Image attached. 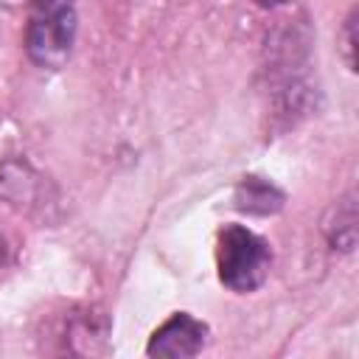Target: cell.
Returning a JSON list of instances; mask_svg holds the SVG:
<instances>
[{"mask_svg": "<svg viewBox=\"0 0 359 359\" xmlns=\"http://www.w3.org/2000/svg\"><path fill=\"white\" fill-rule=\"evenodd\" d=\"M76 42V0H31L25 22V53L36 67L59 70Z\"/></svg>", "mask_w": 359, "mask_h": 359, "instance_id": "obj_1", "label": "cell"}, {"mask_svg": "<svg viewBox=\"0 0 359 359\" xmlns=\"http://www.w3.org/2000/svg\"><path fill=\"white\" fill-rule=\"evenodd\" d=\"M269 264H272L269 244L258 233H252L244 224H227L219 230L216 269H219V280L230 292L236 294L255 292L266 280Z\"/></svg>", "mask_w": 359, "mask_h": 359, "instance_id": "obj_2", "label": "cell"}, {"mask_svg": "<svg viewBox=\"0 0 359 359\" xmlns=\"http://www.w3.org/2000/svg\"><path fill=\"white\" fill-rule=\"evenodd\" d=\"M205 345H208V325L188 311H177L151 334L146 353L149 356L185 359V356L202 353Z\"/></svg>", "mask_w": 359, "mask_h": 359, "instance_id": "obj_3", "label": "cell"}, {"mask_svg": "<svg viewBox=\"0 0 359 359\" xmlns=\"http://www.w3.org/2000/svg\"><path fill=\"white\" fill-rule=\"evenodd\" d=\"M233 202L238 210L244 213H252V216H269V213H278L286 202L283 191L278 185H272L269 180L264 177H241V182L236 185V194H233Z\"/></svg>", "mask_w": 359, "mask_h": 359, "instance_id": "obj_4", "label": "cell"}, {"mask_svg": "<svg viewBox=\"0 0 359 359\" xmlns=\"http://www.w3.org/2000/svg\"><path fill=\"white\" fill-rule=\"evenodd\" d=\"M323 233L334 250L353 252L356 247V196L353 194H345L331 205L323 222Z\"/></svg>", "mask_w": 359, "mask_h": 359, "instance_id": "obj_5", "label": "cell"}, {"mask_svg": "<svg viewBox=\"0 0 359 359\" xmlns=\"http://www.w3.org/2000/svg\"><path fill=\"white\" fill-rule=\"evenodd\" d=\"M42 185V177L34 174L25 163H6L0 168V191L6 199L22 205L34 199V191Z\"/></svg>", "mask_w": 359, "mask_h": 359, "instance_id": "obj_6", "label": "cell"}, {"mask_svg": "<svg viewBox=\"0 0 359 359\" xmlns=\"http://www.w3.org/2000/svg\"><path fill=\"white\" fill-rule=\"evenodd\" d=\"M339 53L345 59V67L353 73L356 70V8L348 11L345 22H342V31H339Z\"/></svg>", "mask_w": 359, "mask_h": 359, "instance_id": "obj_7", "label": "cell"}, {"mask_svg": "<svg viewBox=\"0 0 359 359\" xmlns=\"http://www.w3.org/2000/svg\"><path fill=\"white\" fill-rule=\"evenodd\" d=\"M247 3H252V6H258V8H280V6H286V3H292V0H247Z\"/></svg>", "mask_w": 359, "mask_h": 359, "instance_id": "obj_8", "label": "cell"}, {"mask_svg": "<svg viewBox=\"0 0 359 359\" xmlns=\"http://www.w3.org/2000/svg\"><path fill=\"white\" fill-rule=\"evenodd\" d=\"M6 258H8V244H6V238H3V233H0V266L6 264Z\"/></svg>", "mask_w": 359, "mask_h": 359, "instance_id": "obj_9", "label": "cell"}]
</instances>
